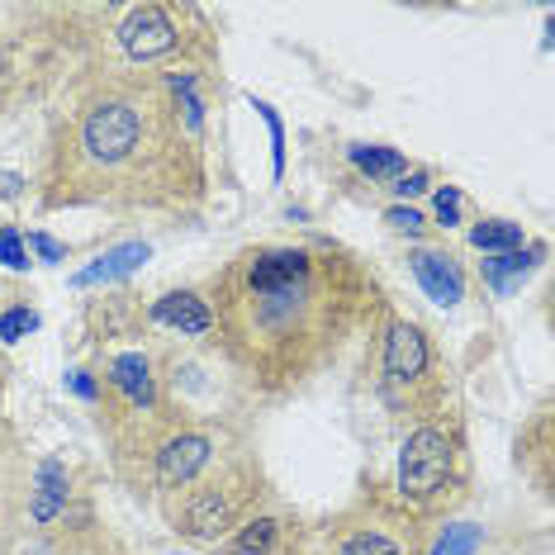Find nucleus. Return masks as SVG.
I'll list each match as a JSON object with an SVG mask.
<instances>
[{"instance_id":"nucleus-1","label":"nucleus","mask_w":555,"mask_h":555,"mask_svg":"<svg viewBox=\"0 0 555 555\" xmlns=\"http://www.w3.org/2000/svg\"><path fill=\"white\" fill-rule=\"evenodd\" d=\"M199 72L100 67L53 129L43 199L53 209H191L205 195Z\"/></svg>"},{"instance_id":"nucleus-2","label":"nucleus","mask_w":555,"mask_h":555,"mask_svg":"<svg viewBox=\"0 0 555 555\" xmlns=\"http://www.w3.org/2000/svg\"><path fill=\"white\" fill-rule=\"evenodd\" d=\"M375 281L343 251L247 247L214 281V327L237 371L267 395H285L337 361L375 309Z\"/></svg>"},{"instance_id":"nucleus-3","label":"nucleus","mask_w":555,"mask_h":555,"mask_svg":"<svg viewBox=\"0 0 555 555\" xmlns=\"http://www.w3.org/2000/svg\"><path fill=\"white\" fill-rule=\"evenodd\" d=\"M371 385L375 399L385 403V413L403 427H423L451 413V375L441 351L433 347L423 323L413 319H389L375 327L371 343Z\"/></svg>"},{"instance_id":"nucleus-4","label":"nucleus","mask_w":555,"mask_h":555,"mask_svg":"<svg viewBox=\"0 0 555 555\" xmlns=\"http://www.w3.org/2000/svg\"><path fill=\"white\" fill-rule=\"evenodd\" d=\"M465 499V437L456 413L409 427L399 451L395 503L413 517H441Z\"/></svg>"},{"instance_id":"nucleus-5","label":"nucleus","mask_w":555,"mask_h":555,"mask_svg":"<svg viewBox=\"0 0 555 555\" xmlns=\"http://www.w3.org/2000/svg\"><path fill=\"white\" fill-rule=\"evenodd\" d=\"M261 499V479L251 475V465L243 461H223L214 470H199L191 485L171 489L167 494V522L185 541H229L237 527L251 517Z\"/></svg>"},{"instance_id":"nucleus-6","label":"nucleus","mask_w":555,"mask_h":555,"mask_svg":"<svg viewBox=\"0 0 555 555\" xmlns=\"http://www.w3.org/2000/svg\"><path fill=\"white\" fill-rule=\"evenodd\" d=\"M105 20V39L119 53V62L105 67H129V72H153L157 62L185 53L199 34H205V15L195 5H105L95 10Z\"/></svg>"},{"instance_id":"nucleus-7","label":"nucleus","mask_w":555,"mask_h":555,"mask_svg":"<svg viewBox=\"0 0 555 555\" xmlns=\"http://www.w3.org/2000/svg\"><path fill=\"white\" fill-rule=\"evenodd\" d=\"M413 517L399 503H371V513H343L337 522H327L313 537L319 555H413L418 551V532H413Z\"/></svg>"},{"instance_id":"nucleus-8","label":"nucleus","mask_w":555,"mask_h":555,"mask_svg":"<svg viewBox=\"0 0 555 555\" xmlns=\"http://www.w3.org/2000/svg\"><path fill=\"white\" fill-rule=\"evenodd\" d=\"M214 461V437L209 433H195V427H176V433L162 437V447L153 451V465H147V489H171L191 485L199 470H209Z\"/></svg>"},{"instance_id":"nucleus-9","label":"nucleus","mask_w":555,"mask_h":555,"mask_svg":"<svg viewBox=\"0 0 555 555\" xmlns=\"http://www.w3.org/2000/svg\"><path fill=\"white\" fill-rule=\"evenodd\" d=\"M409 267H413L418 285L437 299V305H447V309H451V305H461V299H465V271H461V261L451 257V251L418 247V251L409 257Z\"/></svg>"},{"instance_id":"nucleus-10","label":"nucleus","mask_w":555,"mask_h":555,"mask_svg":"<svg viewBox=\"0 0 555 555\" xmlns=\"http://www.w3.org/2000/svg\"><path fill=\"white\" fill-rule=\"evenodd\" d=\"M147 319H153L157 327H171V333L181 337H205L214 333V313L199 295H191V289H176V295H162L153 309H147Z\"/></svg>"},{"instance_id":"nucleus-11","label":"nucleus","mask_w":555,"mask_h":555,"mask_svg":"<svg viewBox=\"0 0 555 555\" xmlns=\"http://www.w3.org/2000/svg\"><path fill=\"white\" fill-rule=\"evenodd\" d=\"M275 546H281V522L267 513H251L243 527L229 537V551L233 555H271Z\"/></svg>"},{"instance_id":"nucleus-12","label":"nucleus","mask_w":555,"mask_h":555,"mask_svg":"<svg viewBox=\"0 0 555 555\" xmlns=\"http://www.w3.org/2000/svg\"><path fill=\"white\" fill-rule=\"evenodd\" d=\"M138 261H147V247L143 243H129V247H115L109 257H100L95 267H86L77 275V285H100V281H115V275H129Z\"/></svg>"},{"instance_id":"nucleus-13","label":"nucleus","mask_w":555,"mask_h":555,"mask_svg":"<svg viewBox=\"0 0 555 555\" xmlns=\"http://www.w3.org/2000/svg\"><path fill=\"white\" fill-rule=\"evenodd\" d=\"M522 229H517V223H508V219H479L475 229H470V243L479 247V251H517L522 247Z\"/></svg>"},{"instance_id":"nucleus-14","label":"nucleus","mask_w":555,"mask_h":555,"mask_svg":"<svg viewBox=\"0 0 555 555\" xmlns=\"http://www.w3.org/2000/svg\"><path fill=\"white\" fill-rule=\"evenodd\" d=\"M62 503H67V475H62V465L48 461L43 470H39V494H34V517H39V522H53Z\"/></svg>"},{"instance_id":"nucleus-15","label":"nucleus","mask_w":555,"mask_h":555,"mask_svg":"<svg viewBox=\"0 0 555 555\" xmlns=\"http://www.w3.org/2000/svg\"><path fill=\"white\" fill-rule=\"evenodd\" d=\"M351 162H357L371 181H395V176L409 171L395 147H351Z\"/></svg>"},{"instance_id":"nucleus-16","label":"nucleus","mask_w":555,"mask_h":555,"mask_svg":"<svg viewBox=\"0 0 555 555\" xmlns=\"http://www.w3.org/2000/svg\"><path fill=\"white\" fill-rule=\"evenodd\" d=\"M479 546H485V532L470 522H456V527H447V537H441L427 555H475Z\"/></svg>"},{"instance_id":"nucleus-17","label":"nucleus","mask_w":555,"mask_h":555,"mask_svg":"<svg viewBox=\"0 0 555 555\" xmlns=\"http://www.w3.org/2000/svg\"><path fill=\"white\" fill-rule=\"evenodd\" d=\"M527 267H532V257H527V251H499L494 261H485V281L494 289H508L513 275H522Z\"/></svg>"},{"instance_id":"nucleus-18","label":"nucleus","mask_w":555,"mask_h":555,"mask_svg":"<svg viewBox=\"0 0 555 555\" xmlns=\"http://www.w3.org/2000/svg\"><path fill=\"white\" fill-rule=\"evenodd\" d=\"M34 327H39V319H34L29 309H10V313H0V343H20L24 333H34Z\"/></svg>"},{"instance_id":"nucleus-19","label":"nucleus","mask_w":555,"mask_h":555,"mask_svg":"<svg viewBox=\"0 0 555 555\" xmlns=\"http://www.w3.org/2000/svg\"><path fill=\"white\" fill-rule=\"evenodd\" d=\"M0 261H5L10 271L29 267V251H24V243H20V229H0Z\"/></svg>"},{"instance_id":"nucleus-20","label":"nucleus","mask_w":555,"mask_h":555,"mask_svg":"<svg viewBox=\"0 0 555 555\" xmlns=\"http://www.w3.org/2000/svg\"><path fill=\"white\" fill-rule=\"evenodd\" d=\"M385 223H389L395 233H409V237H418V233L427 229V219H423L418 209H409V205H395V209L385 214Z\"/></svg>"},{"instance_id":"nucleus-21","label":"nucleus","mask_w":555,"mask_h":555,"mask_svg":"<svg viewBox=\"0 0 555 555\" xmlns=\"http://www.w3.org/2000/svg\"><path fill=\"white\" fill-rule=\"evenodd\" d=\"M437 223H441V229L461 223V191H456V185H441V191H437Z\"/></svg>"},{"instance_id":"nucleus-22","label":"nucleus","mask_w":555,"mask_h":555,"mask_svg":"<svg viewBox=\"0 0 555 555\" xmlns=\"http://www.w3.org/2000/svg\"><path fill=\"white\" fill-rule=\"evenodd\" d=\"M389 191L403 195V199H409V195H423V191H427V171H403V176H395V185H389Z\"/></svg>"},{"instance_id":"nucleus-23","label":"nucleus","mask_w":555,"mask_h":555,"mask_svg":"<svg viewBox=\"0 0 555 555\" xmlns=\"http://www.w3.org/2000/svg\"><path fill=\"white\" fill-rule=\"evenodd\" d=\"M24 176H15V171H0V205H5V199H20L24 195Z\"/></svg>"},{"instance_id":"nucleus-24","label":"nucleus","mask_w":555,"mask_h":555,"mask_svg":"<svg viewBox=\"0 0 555 555\" xmlns=\"http://www.w3.org/2000/svg\"><path fill=\"white\" fill-rule=\"evenodd\" d=\"M29 243L39 247V257H43V261H62V257H67V251H62V243H53L48 233H29Z\"/></svg>"},{"instance_id":"nucleus-25","label":"nucleus","mask_w":555,"mask_h":555,"mask_svg":"<svg viewBox=\"0 0 555 555\" xmlns=\"http://www.w3.org/2000/svg\"><path fill=\"white\" fill-rule=\"evenodd\" d=\"M67 385L77 389L81 399H95V395H100V389H95V380H91V375H86V371H72V375H67Z\"/></svg>"}]
</instances>
